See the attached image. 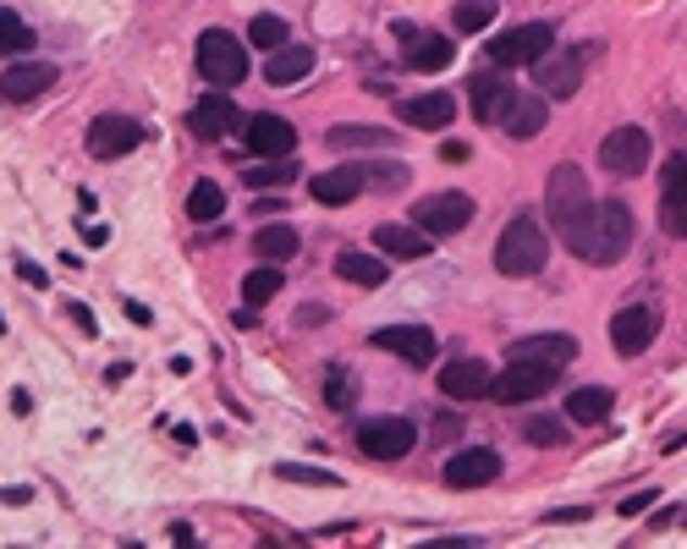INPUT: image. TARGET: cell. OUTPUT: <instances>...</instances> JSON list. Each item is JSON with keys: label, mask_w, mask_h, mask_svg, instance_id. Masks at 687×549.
Wrapping results in <instances>:
<instances>
[{"label": "cell", "mask_w": 687, "mask_h": 549, "mask_svg": "<svg viewBox=\"0 0 687 549\" xmlns=\"http://www.w3.org/2000/svg\"><path fill=\"white\" fill-rule=\"evenodd\" d=\"M287 39H292V28H287L281 17H270V12L247 23V44H259V50H281Z\"/></svg>", "instance_id": "8d00e7d4"}, {"label": "cell", "mask_w": 687, "mask_h": 549, "mask_svg": "<svg viewBox=\"0 0 687 549\" xmlns=\"http://www.w3.org/2000/svg\"><path fill=\"white\" fill-rule=\"evenodd\" d=\"M325 401H330V407H353V401H358V391H353V374L330 369V380H325Z\"/></svg>", "instance_id": "74e56055"}, {"label": "cell", "mask_w": 687, "mask_h": 549, "mask_svg": "<svg viewBox=\"0 0 687 549\" xmlns=\"http://www.w3.org/2000/svg\"><path fill=\"white\" fill-rule=\"evenodd\" d=\"M0 500H7V506H23V500H34V489H0Z\"/></svg>", "instance_id": "bcb514c9"}, {"label": "cell", "mask_w": 687, "mask_h": 549, "mask_svg": "<svg viewBox=\"0 0 687 549\" xmlns=\"http://www.w3.org/2000/svg\"><path fill=\"white\" fill-rule=\"evenodd\" d=\"M237 122H242V116H237V105H231L226 94H209V100H199V105L188 111V127H193V138H204V143H220Z\"/></svg>", "instance_id": "7402d4cb"}, {"label": "cell", "mask_w": 687, "mask_h": 549, "mask_svg": "<svg viewBox=\"0 0 687 549\" xmlns=\"http://www.w3.org/2000/svg\"><path fill=\"white\" fill-rule=\"evenodd\" d=\"M253 253H265V264H287L297 253V231L292 226H259L253 231Z\"/></svg>", "instance_id": "4dcf8cb0"}, {"label": "cell", "mask_w": 687, "mask_h": 549, "mask_svg": "<svg viewBox=\"0 0 687 549\" xmlns=\"http://www.w3.org/2000/svg\"><path fill=\"white\" fill-rule=\"evenodd\" d=\"M523 434H529V445H561V439H567V429H561L556 418H529Z\"/></svg>", "instance_id": "f35d334b"}, {"label": "cell", "mask_w": 687, "mask_h": 549, "mask_svg": "<svg viewBox=\"0 0 687 549\" xmlns=\"http://www.w3.org/2000/svg\"><path fill=\"white\" fill-rule=\"evenodd\" d=\"M556 385V362H534V357H511L506 369L489 380V396L500 407H523V401H539L545 391Z\"/></svg>", "instance_id": "5b68a950"}, {"label": "cell", "mask_w": 687, "mask_h": 549, "mask_svg": "<svg viewBox=\"0 0 687 549\" xmlns=\"http://www.w3.org/2000/svg\"><path fill=\"white\" fill-rule=\"evenodd\" d=\"M567 418L572 423H599V418H611V391L606 385H583L567 396Z\"/></svg>", "instance_id": "83f0119b"}, {"label": "cell", "mask_w": 687, "mask_h": 549, "mask_svg": "<svg viewBox=\"0 0 687 549\" xmlns=\"http://www.w3.org/2000/svg\"><path fill=\"white\" fill-rule=\"evenodd\" d=\"M654 335H660V314L644 308V303H633V308H622V314L611 319V341H616L622 357H644V352L654 346Z\"/></svg>", "instance_id": "4fadbf2b"}, {"label": "cell", "mask_w": 687, "mask_h": 549, "mask_svg": "<svg viewBox=\"0 0 687 549\" xmlns=\"http://www.w3.org/2000/svg\"><path fill=\"white\" fill-rule=\"evenodd\" d=\"M511 357H534V362H572L577 357V341L572 335H529V341H511Z\"/></svg>", "instance_id": "484cf974"}, {"label": "cell", "mask_w": 687, "mask_h": 549, "mask_svg": "<svg viewBox=\"0 0 687 549\" xmlns=\"http://www.w3.org/2000/svg\"><path fill=\"white\" fill-rule=\"evenodd\" d=\"M468 94H473V116H479V122H495L500 105L511 100V82H506V77H473Z\"/></svg>", "instance_id": "f546056e"}, {"label": "cell", "mask_w": 687, "mask_h": 549, "mask_svg": "<svg viewBox=\"0 0 687 549\" xmlns=\"http://www.w3.org/2000/svg\"><path fill=\"white\" fill-rule=\"evenodd\" d=\"M17 274H23L28 286H44V269H39V264H28V258H17Z\"/></svg>", "instance_id": "ee69618b"}, {"label": "cell", "mask_w": 687, "mask_h": 549, "mask_svg": "<svg viewBox=\"0 0 687 549\" xmlns=\"http://www.w3.org/2000/svg\"><path fill=\"white\" fill-rule=\"evenodd\" d=\"M660 226L665 237H687V154H671L660 170Z\"/></svg>", "instance_id": "7c38bea8"}, {"label": "cell", "mask_w": 687, "mask_h": 549, "mask_svg": "<svg viewBox=\"0 0 687 549\" xmlns=\"http://www.w3.org/2000/svg\"><path fill=\"white\" fill-rule=\"evenodd\" d=\"M369 346H380V352H391V357L412 362V369H423V362L441 352V341L429 335L423 324H380V330L369 335Z\"/></svg>", "instance_id": "8fae6325"}, {"label": "cell", "mask_w": 687, "mask_h": 549, "mask_svg": "<svg viewBox=\"0 0 687 549\" xmlns=\"http://www.w3.org/2000/svg\"><path fill=\"white\" fill-rule=\"evenodd\" d=\"M193 61H199V77L215 82V88H237V82H247V44H242L237 34H226V28H204Z\"/></svg>", "instance_id": "277c9868"}, {"label": "cell", "mask_w": 687, "mask_h": 549, "mask_svg": "<svg viewBox=\"0 0 687 549\" xmlns=\"http://www.w3.org/2000/svg\"><path fill=\"white\" fill-rule=\"evenodd\" d=\"M545 522H588V506H561V511H550Z\"/></svg>", "instance_id": "7bdbcfd3"}, {"label": "cell", "mask_w": 687, "mask_h": 549, "mask_svg": "<svg viewBox=\"0 0 687 549\" xmlns=\"http://www.w3.org/2000/svg\"><path fill=\"white\" fill-rule=\"evenodd\" d=\"M325 143L330 149H396V132H385V127H330Z\"/></svg>", "instance_id": "f1b7e54d"}, {"label": "cell", "mask_w": 687, "mask_h": 549, "mask_svg": "<svg viewBox=\"0 0 687 549\" xmlns=\"http://www.w3.org/2000/svg\"><path fill=\"white\" fill-rule=\"evenodd\" d=\"M545 122H550V111H545V100H534V94H511L506 105H500V116H495V127L506 132V138H539L545 132Z\"/></svg>", "instance_id": "ac0fdd59"}, {"label": "cell", "mask_w": 687, "mask_h": 549, "mask_svg": "<svg viewBox=\"0 0 687 549\" xmlns=\"http://www.w3.org/2000/svg\"><path fill=\"white\" fill-rule=\"evenodd\" d=\"M473 215H479V204L468 193H429L412 209V226H423L429 237H457V231L473 226Z\"/></svg>", "instance_id": "ba28073f"}, {"label": "cell", "mask_w": 687, "mask_h": 549, "mask_svg": "<svg viewBox=\"0 0 687 549\" xmlns=\"http://www.w3.org/2000/svg\"><path fill=\"white\" fill-rule=\"evenodd\" d=\"M545 204H550V220H556V231H561L567 247H577V237L588 231V220H594V209H599V199L588 193V176H583L577 165H556V170H550Z\"/></svg>", "instance_id": "6da1fadb"}, {"label": "cell", "mask_w": 687, "mask_h": 549, "mask_svg": "<svg viewBox=\"0 0 687 549\" xmlns=\"http://www.w3.org/2000/svg\"><path fill=\"white\" fill-rule=\"evenodd\" d=\"M435 439H457V418H435V429H429Z\"/></svg>", "instance_id": "f6af8a7d"}, {"label": "cell", "mask_w": 687, "mask_h": 549, "mask_svg": "<svg viewBox=\"0 0 687 549\" xmlns=\"http://www.w3.org/2000/svg\"><path fill=\"white\" fill-rule=\"evenodd\" d=\"M276 292H281V264H265V269H253L247 281H242V297H247L253 308H259V303H270Z\"/></svg>", "instance_id": "836d02e7"}, {"label": "cell", "mask_w": 687, "mask_h": 549, "mask_svg": "<svg viewBox=\"0 0 687 549\" xmlns=\"http://www.w3.org/2000/svg\"><path fill=\"white\" fill-rule=\"evenodd\" d=\"M369 181H374V188H402V181H407V170H402V165H391V170H374Z\"/></svg>", "instance_id": "b9f144b4"}, {"label": "cell", "mask_w": 687, "mask_h": 549, "mask_svg": "<svg viewBox=\"0 0 687 549\" xmlns=\"http://www.w3.org/2000/svg\"><path fill=\"white\" fill-rule=\"evenodd\" d=\"M489 369H484V362L479 357H457V362H446V369H441V391L451 396V401H484L489 396Z\"/></svg>", "instance_id": "d6986e66"}, {"label": "cell", "mask_w": 687, "mask_h": 549, "mask_svg": "<svg viewBox=\"0 0 687 549\" xmlns=\"http://www.w3.org/2000/svg\"><path fill=\"white\" fill-rule=\"evenodd\" d=\"M308 72H314V50H308V44H281V50L270 55V66H265V82L292 88V82H303Z\"/></svg>", "instance_id": "d4e9b609"}, {"label": "cell", "mask_w": 687, "mask_h": 549, "mask_svg": "<svg viewBox=\"0 0 687 549\" xmlns=\"http://www.w3.org/2000/svg\"><path fill=\"white\" fill-rule=\"evenodd\" d=\"M23 50H34L28 23H23L12 7H0V55H23Z\"/></svg>", "instance_id": "d6a6232c"}, {"label": "cell", "mask_w": 687, "mask_h": 549, "mask_svg": "<svg viewBox=\"0 0 687 549\" xmlns=\"http://www.w3.org/2000/svg\"><path fill=\"white\" fill-rule=\"evenodd\" d=\"M374 247L402 264H418V258H429V231L423 226H374Z\"/></svg>", "instance_id": "cb8c5ba5"}, {"label": "cell", "mask_w": 687, "mask_h": 549, "mask_svg": "<svg viewBox=\"0 0 687 549\" xmlns=\"http://www.w3.org/2000/svg\"><path fill=\"white\" fill-rule=\"evenodd\" d=\"M396 39H402V55H407V66L412 72H446L451 66V39H441V34H418L412 23H396Z\"/></svg>", "instance_id": "e0dca14e"}, {"label": "cell", "mask_w": 687, "mask_h": 549, "mask_svg": "<svg viewBox=\"0 0 687 549\" xmlns=\"http://www.w3.org/2000/svg\"><path fill=\"white\" fill-rule=\"evenodd\" d=\"M594 44H567V50H550L534 72H539V88H545V94L550 100H572L577 94V88H583V72L594 66Z\"/></svg>", "instance_id": "52a82bcc"}, {"label": "cell", "mask_w": 687, "mask_h": 549, "mask_svg": "<svg viewBox=\"0 0 687 549\" xmlns=\"http://www.w3.org/2000/svg\"><path fill=\"white\" fill-rule=\"evenodd\" d=\"M242 138H247V154H259V159H292L297 149V127L281 116H247Z\"/></svg>", "instance_id": "5bb4252c"}, {"label": "cell", "mask_w": 687, "mask_h": 549, "mask_svg": "<svg viewBox=\"0 0 687 549\" xmlns=\"http://www.w3.org/2000/svg\"><path fill=\"white\" fill-rule=\"evenodd\" d=\"M188 215H193L199 226H209V220H220V215H226V193H220V181H199V188L188 193Z\"/></svg>", "instance_id": "1f68e13d"}, {"label": "cell", "mask_w": 687, "mask_h": 549, "mask_svg": "<svg viewBox=\"0 0 687 549\" xmlns=\"http://www.w3.org/2000/svg\"><path fill=\"white\" fill-rule=\"evenodd\" d=\"M396 116H402L407 127H418V132H446L451 116H457V100H451V94H418V100H402Z\"/></svg>", "instance_id": "44dd1931"}, {"label": "cell", "mask_w": 687, "mask_h": 549, "mask_svg": "<svg viewBox=\"0 0 687 549\" xmlns=\"http://www.w3.org/2000/svg\"><path fill=\"white\" fill-rule=\"evenodd\" d=\"M358 445H364V456H374V462H402V456L418 445V429L407 418H369L358 429Z\"/></svg>", "instance_id": "9c48e42d"}, {"label": "cell", "mask_w": 687, "mask_h": 549, "mask_svg": "<svg viewBox=\"0 0 687 549\" xmlns=\"http://www.w3.org/2000/svg\"><path fill=\"white\" fill-rule=\"evenodd\" d=\"M627 247H633V209L622 199H599V209H594V220H588V231L577 237L572 253L588 258V264H616Z\"/></svg>", "instance_id": "7a4b0ae2"}, {"label": "cell", "mask_w": 687, "mask_h": 549, "mask_svg": "<svg viewBox=\"0 0 687 549\" xmlns=\"http://www.w3.org/2000/svg\"><path fill=\"white\" fill-rule=\"evenodd\" d=\"M649 154H654V143H649L644 127H616V132H606V143H599V165H606L611 176H638L649 165Z\"/></svg>", "instance_id": "30bf717a"}, {"label": "cell", "mask_w": 687, "mask_h": 549, "mask_svg": "<svg viewBox=\"0 0 687 549\" xmlns=\"http://www.w3.org/2000/svg\"><path fill=\"white\" fill-rule=\"evenodd\" d=\"M550 50H556V28L550 23H523V28L489 39V61L495 66H539Z\"/></svg>", "instance_id": "8992f818"}, {"label": "cell", "mask_w": 687, "mask_h": 549, "mask_svg": "<svg viewBox=\"0 0 687 549\" xmlns=\"http://www.w3.org/2000/svg\"><path fill=\"white\" fill-rule=\"evenodd\" d=\"M364 170L358 165H335V170H325V176H314L308 188H314V199L319 204H330V209H341V204H353L358 193H364Z\"/></svg>", "instance_id": "603a6c76"}, {"label": "cell", "mask_w": 687, "mask_h": 549, "mask_svg": "<svg viewBox=\"0 0 687 549\" xmlns=\"http://www.w3.org/2000/svg\"><path fill=\"white\" fill-rule=\"evenodd\" d=\"M276 473H281L287 484H325V489H341V478H335V473H319V468H292V462H287V468H276Z\"/></svg>", "instance_id": "ab89813d"}, {"label": "cell", "mask_w": 687, "mask_h": 549, "mask_svg": "<svg viewBox=\"0 0 687 549\" xmlns=\"http://www.w3.org/2000/svg\"><path fill=\"white\" fill-rule=\"evenodd\" d=\"M335 274H341V281H353V286H385V264L374 253H353V247L335 253Z\"/></svg>", "instance_id": "4316f807"}, {"label": "cell", "mask_w": 687, "mask_h": 549, "mask_svg": "<svg viewBox=\"0 0 687 549\" xmlns=\"http://www.w3.org/2000/svg\"><path fill=\"white\" fill-rule=\"evenodd\" d=\"M138 143H143V127L132 116H100V122H89V154L94 159H122Z\"/></svg>", "instance_id": "9a60e30c"}, {"label": "cell", "mask_w": 687, "mask_h": 549, "mask_svg": "<svg viewBox=\"0 0 687 549\" xmlns=\"http://www.w3.org/2000/svg\"><path fill=\"white\" fill-rule=\"evenodd\" d=\"M242 170H247V188H287V181H297V165H287V159L242 165Z\"/></svg>", "instance_id": "e575fe53"}, {"label": "cell", "mask_w": 687, "mask_h": 549, "mask_svg": "<svg viewBox=\"0 0 687 549\" xmlns=\"http://www.w3.org/2000/svg\"><path fill=\"white\" fill-rule=\"evenodd\" d=\"M451 23H457V34H484L495 23V0H462L451 12Z\"/></svg>", "instance_id": "d590c367"}, {"label": "cell", "mask_w": 687, "mask_h": 549, "mask_svg": "<svg viewBox=\"0 0 687 549\" xmlns=\"http://www.w3.org/2000/svg\"><path fill=\"white\" fill-rule=\"evenodd\" d=\"M649 506H654V489H644V495H627V500H622V516H644Z\"/></svg>", "instance_id": "60d3db41"}, {"label": "cell", "mask_w": 687, "mask_h": 549, "mask_svg": "<svg viewBox=\"0 0 687 549\" xmlns=\"http://www.w3.org/2000/svg\"><path fill=\"white\" fill-rule=\"evenodd\" d=\"M500 478V456L495 450H457L446 462V484L451 489H484Z\"/></svg>", "instance_id": "ffe728a7"}, {"label": "cell", "mask_w": 687, "mask_h": 549, "mask_svg": "<svg viewBox=\"0 0 687 549\" xmlns=\"http://www.w3.org/2000/svg\"><path fill=\"white\" fill-rule=\"evenodd\" d=\"M55 66L50 61H17V66H7L0 72V94H7L12 105H28V100H39V94H50L55 88Z\"/></svg>", "instance_id": "2e32d148"}, {"label": "cell", "mask_w": 687, "mask_h": 549, "mask_svg": "<svg viewBox=\"0 0 687 549\" xmlns=\"http://www.w3.org/2000/svg\"><path fill=\"white\" fill-rule=\"evenodd\" d=\"M545 258H550V242H545V231H539L534 215L506 220V231H500V242H495V269H500V274L523 281V274H539V269H545Z\"/></svg>", "instance_id": "3957f363"}]
</instances>
